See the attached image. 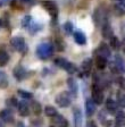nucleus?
I'll return each mask as SVG.
<instances>
[{"label":"nucleus","mask_w":125,"mask_h":127,"mask_svg":"<svg viewBox=\"0 0 125 127\" xmlns=\"http://www.w3.org/2000/svg\"><path fill=\"white\" fill-rule=\"evenodd\" d=\"M53 52V48L50 43H41L37 48V55L41 59H48Z\"/></svg>","instance_id":"nucleus-1"},{"label":"nucleus","mask_w":125,"mask_h":127,"mask_svg":"<svg viewBox=\"0 0 125 127\" xmlns=\"http://www.w3.org/2000/svg\"><path fill=\"white\" fill-rule=\"evenodd\" d=\"M55 64H56L58 67L67 70L68 73H71V74L76 70V67H75L72 63H69L68 60H66V59H64V58H57L56 60H55Z\"/></svg>","instance_id":"nucleus-2"},{"label":"nucleus","mask_w":125,"mask_h":127,"mask_svg":"<svg viewBox=\"0 0 125 127\" xmlns=\"http://www.w3.org/2000/svg\"><path fill=\"white\" fill-rule=\"evenodd\" d=\"M56 103L59 107H68L71 104V95L67 92H61L56 96Z\"/></svg>","instance_id":"nucleus-3"},{"label":"nucleus","mask_w":125,"mask_h":127,"mask_svg":"<svg viewBox=\"0 0 125 127\" xmlns=\"http://www.w3.org/2000/svg\"><path fill=\"white\" fill-rule=\"evenodd\" d=\"M92 101L96 104H101L104 101V93L98 85H93L92 87Z\"/></svg>","instance_id":"nucleus-4"},{"label":"nucleus","mask_w":125,"mask_h":127,"mask_svg":"<svg viewBox=\"0 0 125 127\" xmlns=\"http://www.w3.org/2000/svg\"><path fill=\"white\" fill-rule=\"evenodd\" d=\"M10 44H11V47H13L15 50L19 51V52L24 51L25 48H26V45H25V40L23 39V37H21V36L13 37V39L10 40Z\"/></svg>","instance_id":"nucleus-5"},{"label":"nucleus","mask_w":125,"mask_h":127,"mask_svg":"<svg viewBox=\"0 0 125 127\" xmlns=\"http://www.w3.org/2000/svg\"><path fill=\"white\" fill-rule=\"evenodd\" d=\"M42 6L44 7V9L47 11H48L49 14H50L51 17H56L57 16V13H58V10H57V6L56 3L53 2V1H51V0H47V1H42Z\"/></svg>","instance_id":"nucleus-6"},{"label":"nucleus","mask_w":125,"mask_h":127,"mask_svg":"<svg viewBox=\"0 0 125 127\" xmlns=\"http://www.w3.org/2000/svg\"><path fill=\"white\" fill-rule=\"evenodd\" d=\"M73 116H74V126L75 127H82V122H83V116L81 112L80 108H75L73 110Z\"/></svg>","instance_id":"nucleus-7"},{"label":"nucleus","mask_w":125,"mask_h":127,"mask_svg":"<svg viewBox=\"0 0 125 127\" xmlns=\"http://www.w3.org/2000/svg\"><path fill=\"white\" fill-rule=\"evenodd\" d=\"M0 118L5 123H13L14 122V116L9 109H5V110L0 111Z\"/></svg>","instance_id":"nucleus-8"},{"label":"nucleus","mask_w":125,"mask_h":127,"mask_svg":"<svg viewBox=\"0 0 125 127\" xmlns=\"http://www.w3.org/2000/svg\"><path fill=\"white\" fill-rule=\"evenodd\" d=\"M112 68H113V70L117 71V73L124 71V64H123V60L120 56L115 57V61H114V65L112 66Z\"/></svg>","instance_id":"nucleus-9"},{"label":"nucleus","mask_w":125,"mask_h":127,"mask_svg":"<svg viewBox=\"0 0 125 127\" xmlns=\"http://www.w3.org/2000/svg\"><path fill=\"white\" fill-rule=\"evenodd\" d=\"M97 53H98L100 57H104V58H109L110 57V50H109L108 45H106L105 43L100 44V47L98 48V50H97Z\"/></svg>","instance_id":"nucleus-10"},{"label":"nucleus","mask_w":125,"mask_h":127,"mask_svg":"<svg viewBox=\"0 0 125 127\" xmlns=\"http://www.w3.org/2000/svg\"><path fill=\"white\" fill-rule=\"evenodd\" d=\"M53 124L56 125V127H68V122L60 115H56L53 117Z\"/></svg>","instance_id":"nucleus-11"},{"label":"nucleus","mask_w":125,"mask_h":127,"mask_svg":"<svg viewBox=\"0 0 125 127\" xmlns=\"http://www.w3.org/2000/svg\"><path fill=\"white\" fill-rule=\"evenodd\" d=\"M85 112H86V116L88 117H91L96 112V103L93 102L92 100H86V103H85Z\"/></svg>","instance_id":"nucleus-12"},{"label":"nucleus","mask_w":125,"mask_h":127,"mask_svg":"<svg viewBox=\"0 0 125 127\" xmlns=\"http://www.w3.org/2000/svg\"><path fill=\"white\" fill-rule=\"evenodd\" d=\"M14 75L17 79H23L26 77V70L22 66H17L16 68L14 69Z\"/></svg>","instance_id":"nucleus-13"},{"label":"nucleus","mask_w":125,"mask_h":127,"mask_svg":"<svg viewBox=\"0 0 125 127\" xmlns=\"http://www.w3.org/2000/svg\"><path fill=\"white\" fill-rule=\"evenodd\" d=\"M102 35H104V37H107V39H110L113 36V29L108 23L104 24V26H102Z\"/></svg>","instance_id":"nucleus-14"},{"label":"nucleus","mask_w":125,"mask_h":127,"mask_svg":"<svg viewBox=\"0 0 125 127\" xmlns=\"http://www.w3.org/2000/svg\"><path fill=\"white\" fill-rule=\"evenodd\" d=\"M74 39H75V41H76V43H79V44H85V43H86L85 34L82 33V32H75Z\"/></svg>","instance_id":"nucleus-15"},{"label":"nucleus","mask_w":125,"mask_h":127,"mask_svg":"<svg viewBox=\"0 0 125 127\" xmlns=\"http://www.w3.org/2000/svg\"><path fill=\"white\" fill-rule=\"evenodd\" d=\"M117 106H118V104H117V102H116V101H114L113 99H108V100H107V102H106L107 109H108V111H109V112H112V114L116 112Z\"/></svg>","instance_id":"nucleus-16"},{"label":"nucleus","mask_w":125,"mask_h":127,"mask_svg":"<svg viewBox=\"0 0 125 127\" xmlns=\"http://www.w3.org/2000/svg\"><path fill=\"white\" fill-rule=\"evenodd\" d=\"M17 108H18V112L22 115V116H27L30 112V109H29V106L26 103L24 102H19L17 104Z\"/></svg>","instance_id":"nucleus-17"},{"label":"nucleus","mask_w":125,"mask_h":127,"mask_svg":"<svg viewBox=\"0 0 125 127\" xmlns=\"http://www.w3.org/2000/svg\"><path fill=\"white\" fill-rule=\"evenodd\" d=\"M67 84H68V87H69V90H71V92H72V94L75 96V95L77 94V90H79L76 82H75L73 78H68V81H67Z\"/></svg>","instance_id":"nucleus-18"},{"label":"nucleus","mask_w":125,"mask_h":127,"mask_svg":"<svg viewBox=\"0 0 125 127\" xmlns=\"http://www.w3.org/2000/svg\"><path fill=\"white\" fill-rule=\"evenodd\" d=\"M96 64H97V67H98L99 69H104L105 67L107 66V59L104 58V57L98 56L96 58Z\"/></svg>","instance_id":"nucleus-19"},{"label":"nucleus","mask_w":125,"mask_h":127,"mask_svg":"<svg viewBox=\"0 0 125 127\" xmlns=\"http://www.w3.org/2000/svg\"><path fill=\"white\" fill-rule=\"evenodd\" d=\"M9 60V56L5 50H0V66H5Z\"/></svg>","instance_id":"nucleus-20"},{"label":"nucleus","mask_w":125,"mask_h":127,"mask_svg":"<svg viewBox=\"0 0 125 127\" xmlns=\"http://www.w3.org/2000/svg\"><path fill=\"white\" fill-rule=\"evenodd\" d=\"M104 18H106V16H105L104 11L100 10V9L98 8V9L96 10V13H94V21H96L97 24H99V22H101Z\"/></svg>","instance_id":"nucleus-21"},{"label":"nucleus","mask_w":125,"mask_h":127,"mask_svg":"<svg viewBox=\"0 0 125 127\" xmlns=\"http://www.w3.org/2000/svg\"><path fill=\"white\" fill-rule=\"evenodd\" d=\"M44 114H45V116H48V117H55L57 115V110H56V108L48 106L44 108Z\"/></svg>","instance_id":"nucleus-22"},{"label":"nucleus","mask_w":125,"mask_h":127,"mask_svg":"<svg viewBox=\"0 0 125 127\" xmlns=\"http://www.w3.org/2000/svg\"><path fill=\"white\" fill-rule=\"evenodd\" d=\"M116 123L118 126H123L125 125V114L123 111H120L116 116Z\"/></svg>","instance_id":"nucleus-23"},{"label":"nucleus","mask_w":125,"mask_h":127,"mask_svg":"<svg viewBox=\"0 0 125 127\" xmlns=\"http://www.w3.org/2000/svg\"><path fill=\"white\" fill-rule=\"evenodd\" d=\"M117 104H120L121 107L125 108V94L122 92L117 93Z\"/></svg>","instance_id":"nucleus-24"},{"label":"nucleus","mask_w":125,"mask_h":127,"mask_svg":"<svg viewBox=\"0 0 125 127\" xmlns=\"http://www.w3.org/2000/svg\"><path fill=\"white\" fill-rule=\"evenodd\" d=\"M109 44H110V47H112L113 49H118V48H120V40L117 39L116 36H112L110 37Z\"/></svg>","instance_id":"nucleus-25"},{"label":"nucleus","mask_w":125,"mask_h":127,"mask_svg":"<svg viewBox=\"0 0 125 127\" xmlns=\"http://www.w3.org/2000/svg\"><path fill=\"white\" fill-rule=\"evenodd\" d=\"M31 108L33 109V112H34L35 115H39L41 112V104L39 102H37V101H33Z\"/></svg>","instance_id":"nucleus-26"},{"label":"nucleus","mask_w":125,"mask_h":127,"mask_svg":"<svg viewBox=\"0 0 125 127\" xmlns=\"http://www.w3.org/2000/svg\"><path fill=\"white\" fill-rule=\"evenodd\" d=\"M82 68H83V70H85L86 73H88V71H90V68H91V60H90V59H88V60H85L84 63H83Z\"/></svg>","instance_id":"nucleus-27"},{"label":"nucleus","mask_w":125,"mask_h":127,"mask_svg":"<svg viewBox=\"0 0 125 127\" xmlns=\"http://www.w3.org/2000/svg\"><path fill=\"white\" fill-rule=\"evenodd\" d=\"M18 94L21 95L22 98H24V99H30V98H32V93L25 92L24 90H18Z\"/></svg>","instance_id":"nucleus-28"},{"label":"nucleus","mask_w":125,"mask_h":127,"mask_svg":"<svg viewBox=\"0 0 125 127\" xmlns=\"http://www.w3.org/2000/svg\"><path fill=\"white\" fill-rule=\"evenodd\" d=\"M31 21H32V17H31V16H25L24 18H23V21H22V24H23V26H24V27H29V26H30V23H31Z\"/></svg>","instance_id":"nucleus-29"},{"label":"nucleus","mask_w":125,"mask_h":127,"mask_svg":"<svg viewBox=\"0 0 125 127\" xmlns=\"http://www.w3.org/2000/svg\"><path fill=\"white\" fill-rule=\"evenodd\" d=\"M7 104H8V106H11V107H17L18 102H17V100L15 98H11V99H8V101H7Z\"/></svg>","instance_id":"nucleus-30"},{"label":"nucleus","mask_w":125,"mask_h":127,"mask_svg":"<svg viewBox=\"0 0 125 127\" xmlns=\"http://www.w3.org/2000/svg\"><path fill=\"white\" fill-rule=\"evenodd\" d=\"M115 13H116V15H123L124 14V9H123L122 6H115Z\"/></svg>","instance_id":"nucleus-31"},{"label":"nucleus","mask_w":125,"mask_h":127,"mask_svg":"<svg viewBox=\"0 0 125 127\" xmlns=\"http://www.w3.org/2000/svg\"><path fill=\"white\" fill-rule=\"evenodd\" d=\"M64 30L67 32V33H72V31H73V26H72V24L69 23V22H68V23H66V24L64 25Z\"/></svg>","instance_id":"nucleus-32"},{"label":"nucleus","mask_w":125,"mask_h":127,"mask_svg":"<svg viewBox=\"0 0 125 127\" xmlns=\"http://www.w3.org/2000/svg\"><path fill=\"white\" fill-rule=\"evenodd\" d=\"M118 83H120V86L125 91V77H121V78L118 79Z\"/></svg>","instance_id":"nucleus-33"},{"label":"nucleus","mask_w":125,"mask_h":127,"mask_svg":"<svg viewBox=\"0 0 125 127\" xmlns=\"http://www.w3.org/2000/svg\"><path fill=\"white\" fill-rule=\"evenodd\" d=\"M86 127H98L97 126V124L93 120H89L88 123H86Z\"/></svg>","instance_id":"nucleus-34"},{"label":"nucleus","mask_w":125,"mask_h":127,"mask_svg":"<svg viewBox=\"0 0 125 127\" xmlns=\"http://www.w3.org/2000/svg\"><path fill=\"white\" fill-rule=\"evenodd\" d=\"M120 3L123 8H125V0H120Z\"/></svg>","instance_id":"nucleus-35"},{"label":"nucleus","mask_w":125,"mask_h":127,"mask_svg":"<svg viewBox=\"0 0 125 127\" xmlns=\"http://www.w3.org/2000/svg\"><path fill=\"white\" fill-rule=\"evenodd\" d=\"M9 0H0V6H2L5 2H8Z\"/></svg>","instance_id":"nucleus-36"},{"label":"nucleus","mask_w":125,"mask_h":127,"mask_svg":"<svg viewBox=\"0 0 125 127\" xmlns=\"http://www.w3.org/2000/svg\"><path fill=\"white\" fill-rule=\"evenodd\" d=\"M64 3H68V2H72V1H74V0H61Z\"/></svg>","instance_id":"nucleus-37"},{"label":"nucleus","mask_w":125,"mask_h":127,"mask_svg":"<svg viewBox=\"0 0 125 127\" xmlns=\"http://www.w3.org/2000/svg\"><path fill=\"white\" fill-rule=\"evenodd\" d=\"M17 126H18V127H24V125H23V123H18V124H17Z\"/></svg>","instance_id":"nucleus-38"},{"label":"nucleus","mask_w":125,"mask_h":127,"mask_svg":"<svg viewBox=\"0 0 125 127\" xmlns=\"http://www.w3.org/2000/svg\"><path fill=\"white\" fill-rule=\"evenodd\" d=\"M21 1H23V2H30V1H32V0H21Z\"/></svg>","instance_id":"nucleus-39"},{"label":"nucleus","mask_w":125,"mask_h":127,"mask_svg":"<svg viewBox=\"0 0 125 127\" xmlns=\"http://www.w3.org/2000/svg\"><path fill=\"white\" fill-rule=\"evenodd\" d=\"M0 127H3V125H2V123H1V119H0Z\"/></svg>","instance_id":"nucleus-40"},{"label":"nucleus","mask_w":125,"mask_h":127,"mask_svg":"<svg viewBox=\"0 0 125 127\" xmlns=\"http://www.w3.org/2000/svg\"><path fill=\"white\" fill-rule=\"evenodd\" d=\"M123 48H124V52H125V42H124V47H123Z\"/></svg>","instance_id":"nucleus-41"}]
</instances>
